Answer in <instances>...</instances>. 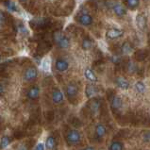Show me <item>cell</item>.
Instances as JSON below:
<instances>
[{
    "instance_id": "6da1fadb",
    "label": "cell",
    "mask_w": 150,
    "mask_h": 150,
    "mask_svg": "<svg viewBox=\"0 0 150 150\" xmlns=\"http://www.w3.org/2000/svg\"><path fill=\"white\" fill-rule=\"evenodd\" d=\"M53 40L59 48L66 49L70 46V39L62 31H56L53 34Z\"/></svg>"
},
{
    "instance_id": "7a4b0ae2",
    "label": "cell",
    "mask_w": 150,
    "mask_h": 150,
    "mask_svg": "<svg viewBox=\"0 0 150 150\" xmlns=\"http://www.w3.org/2000/svg\"><path fill=\"white\" fill-rule=\"evenodd\" d=\"M81 140V135L79 133V130L76 129H71L67 132L66 134V142L71 144V145H74L80 142Z\"/></svg>"
},
{
    "instance_id": "3957f363",
    "label": "cell",
    "mask_w": 150,
    "mask_h": 150,
    "mask_svg": "<svg viewBox=\"0 0 150 150\" xmlns=\"http://www.w3.org/2000/svg\"><path fill=\"white\" fill-rule=\"evenodd\" d=\"M37 76H38V70L33 66L27 68L25 71L24 72V79L25 81H28V82L36 79Z\"/></svg>"
},
{
    "instance_id": "277c9868",
    "label": "cell",
    "mask_w": 150,
    "mask_h": 150,
    "mask_svg": "<svg viewBox=\"0 0 150 150\" xmlns=\"http://www.w3.org/2000/svg\"><path fill=\"white\" fill-rule=\"evenodd\" d=\"M124 30L119 28H110L108 31L106 32V38L109 40H115L118 38H121L124 35Z\"/></svg>"
},
{
    "instance_id": "5b68a950",
    "label": "cell",
    "mask_w": 150,
    "mask_h": 150,
    "mask_svg": "<svg viewBox=\"0 0 150 150\" xmlns=\"http://www.w3.org/2000/svg\"><path fill=\"white\" fill-rule=\"evenodd\" d=\"M98 92L99 91H98L97 87L93 83H89L86 85V87H85V96H86L87 98L95 97L98 93Z\"/></svg>"
},
{
    "instance_id": "8992f818",
    "label": "cell",
    "mask_w": 150,
    "mask_h": 150,
    "mask_svg": "<svg viewBox=\"0 0 150 150\" xmlns=\"http://www.w3.org/2000/svg\"><path fill=\"white\" fill-rule=\"evenodd\" d=\"M115 84L118 88H120L123 91H127L129 88V81L124 76H117L115 79Z\"/></svg>"
},
{
    "instance_id": "52a82bcc",
    "label": "cell",
    "mask_w": 150,
    "mask_h": 150,
    "mask_svg": "<svg viewBox=\"0 0 150 150\" xmlns=\"http://www.w3.org/2000/svg\"><path fill=\"white\" fill-rule=\"evenodd\" d=\"M112 11L114 12V14L118 17H123L127 14V8L120 3L113 4L112 5Z\"/></svg>"
},
{
    "instance_id": "ba28073f",
    "label": "cell",
    "mask_w": 150,
    "mask_h": 150,
    "mask_svg": "<svg viewBox=\"0 0 150 150\" xmlns=\"http://www.w3.org/2000/svg\"><path fill=\"white\" fill-rule=\"evenodd\" d=\"M78 21L80 25H85V27H88V25H91L93 23V18L90 14L84 13V14H81L79 16Z\"/></svg>"
},
{
    "instance_id": "9c48e42d",
    "label": "cell",
    "mask_w": 150,
    "mask_h": 150,
    "mask_svg": "<svg viewBox=\"0 0 150 150\" xmlns=\"http://www.w3.org/2000/svg\"><path fill=\"white\" fill-rule=\"evenodd\" d=\"M65 93L68 98H73L76 96L78 93V87L75 83H68L65 87Z\"/></svg>"
},
{
    "instance_id": "30bf717a",
    "label": "cell",
    "mask_w": 150,
    "mask_h": 150,
    "mask_svg": "<svg viewBox=\"0 0 150 150\" xmlns=\"http://www.w3.org/2000/svg\"><path fill=\"white\" fill-rule=\"evenodd\" d=\"M55 67L59 72H65L69 68V63L63 59H58L55 62Z\"/></svg>"
},
{
    "instance_id": "8fae6325",
    "label": "cell",
    "mask_w": 150,
    "mask_h": 150,
    "mask_svg": "<svg viewBox=\"0 0 150 150\" xmlns=\"http://www.w3.org/2000/svg\"><path fill=\"white\" fill-rule=\"evenodd\" d=\"M136 25L141 30H144L146 28V17H145L143 13H139L136 16Z\"/></svg>"
},
{
    "instance_id": "7c38bea8",
    "label": "cell",
    "mask_w": 150,
    "mask_h": 150,
    "mask_svg": "<svg viewBox=\"0 0 150 150\" xmlns=\"http://www.w3.org/2000/svg\"><path fill=\"white\" fill-rule=\"evenodd\" d=\"M84 76H85V79L92 83H95V82H97L98 81V78L96 75V73L89 67H87L86 69L84 70Z\"/></svg>"
},
{
    "instance_id": "4fadbf2b",
    "label": "cell",
    "mask_w": 150,
    "mask_h": 150,
    "mask_svg": "<svg viewBox=\"0 0 150 150\" xmlns=\"http://www.w3.org/2000/svg\"><path fill=\"white\" fill-rule=\"evenodd\" d=\"M39 96H40V88H39V86L31 87L27 93L28 98V99H31V100L37 99V98L39 97Z\"/></svg>"
},
{
    "instance_id": "5bb4252c",
    "label": "cell",
    "mask_w": 150,
    "mask_h": 150,
    "mask_svg": "<svg viewBox=\"0 0 150 150\" xmlns=\"http://www.w3.org/2000/svg\"><path fill=\"white\" fill-rule=\"evenodd\" d=\"M63 99H64V96H63V93L61 92V90L55 89L52 92V101L55 104H61V103H62Z\"/></svg>"
},
{
    "instance_id": "9a60e30c",
    "label": "cell",
    "mask_w": 150,
    "mask_h": 150,
    "mask_svg": "<svg viewBox=\"0 0 150 150\" xmlns=\"http://www.w3.org/2000/svg\"><path fill=\"white\" fill-rule=\"evenodd\" d=\"M110 106L116 110H120L123 106V101L118 96H112V97L110 98Z\"/></svg>"
},
{
    "instance_id": "2e32d148",
    "label": "cell",
    "mask_w": 150,
    "mask_h": 150,
    "mask_svg": "<svg viewBox=\"0 0 150 150\" xmlns=\"http://www.w3.org/2000/svg\"><path fill=\"white\" fill-rule=\"evenodd\" d=\"M134 51V47L129 42H125L121 46V52L123 55H129L132 54Z\"/></svg>"
},
{
    "instance_id": "e0dca14e",
    "label": "cell",
    "mask_w": 150,
    "mask_h": 150,
    "mask_svg": "<svg viewBox=\"0 0 150 150\" xmlns=\"http://www.w3.org/2000/svg\"><path fill=\"white\" fill-rule=\"evenodd\" d=\"M96 136L97 138H103L106 135V127L101 123H98L96 126Z\"/></svg>"
},
{
    "instance_id": "ac0fdd59",
    "label": "cell",
    "mask_w": 150,
    "mask_h": 150,
    "mask_svg": "<svg viewBox=\"0 0 150 150\" xmlns=\"http://www.w3.org/2000/svg\"><path fill=\"white\" fill-rule=\"evenodd\" d=\"M45 147L47 150H54L56 147V140L53 136H48L45 141Z\"/></svg>"
},
{
    "instance_id": "d6986e66",
    "label": "cell",
    "mask_w": 150,
    "mask_h": 150,
    "mask_svg": "<svg viewBox=\"0 0 150 150\" xmlns=\"http://www.w3.org/2000/svg\"><path fill=\"white\" fill-rule=\"evenodd\" d=\"M81 46H82V49L84 50H90L93 46V42L90 40L89 38H84L82 40V42H81Z\"/></svg>"
},
{
    "instance_id": "ffe728a7",
    "label": "cell",
    "mask_w": 150,
    "mask_h": 150,
    "mask_svg": "<svg viewBox=\"0 0 150 150\" xmlns=\"http://www.w3.org/2000/svg\"><path fill=\"white\" fill-rule=\"evenodd\" d=\"M126 5L130 10H135L140 5V0H126Z\"/></svg>"
},
{
    "instance_id": "44dd1931",
    "label": "cell",
    "mask_w": 150,
    "mask_h": 150,
    "mask_svg": "<svg viewBox=\"0 0 150 150\" xmlns=\"http://www.w3.org/2000/svg\"><path fill=\"white\" fill-rule=\"evenodd\" d=\"M134 88L136 90L137 93H144L145 92V84L143 82V81H137V82L134 84Z\"/></svg>"
},
{
    "instance_id": "7402d4cb",
    "label": "cell",
    "mask_w": 150,
    "mask_h": 150,
    "mask_svg": "<svg viewBox=\"0 0 150 150\" xmlns=\"http://www.w3.org/2000/svg\"><path fill=\"white\" fill-rule=\"evenodd\" d=\"M11 144V139L8 136H3L1 139H0V148H7Z\"/></svg>"
},
{
    "instance_id": "603a6c76",
    "label": "cell",
    "mask_w": 150,
    "mask_h": 150,
    "mask_svg": "<svg viewBox=\"0 0 150 150\" xmlns=\"http://www.w3.org/2000/svg\"><path fill=\"white\" fill-rule=\"evenodd\" d=\"M109 150H124V144L121 142L115 141V142L111 143V144L110 145Z\"/></svg>"
},
{
    "instance_id": "cb8c5ba5",
    "label": "cell",
    "mask_w": 150,
    "mask_h": 150,
    "mask_svg": "<svg viewBox=\"0 0 150 150\" xmlns=\"http://www.w3.org/2000/svg\"><path fill=\"white\" fill-rule=\"evenodd\" d=\"M5 6L7 7V8L8 11H18V10H17V7H16V4L13 2V1H11V0H8V1L5 2Z\"/></svg>"
},
{
    "instance_id": "d4e9b609",
    "label": "cell",
    "mask_w": 150,
    "mask_h": 150,
    "mask_svg": "<svg viewBox=\"0 0 150 150\" xmlns=\"http://www.w3.org/2000/svg\"><path fill=\"white\" fill-rule=\"evenodd\" d=\"M127 72L129 73V74H133V73L136 71L137 67H136V64L132 62H129L127 63Z\"/></svg>"
},
{
    "instance_id": "484cf974",
    "label": "cell",
    "mask_w": 150,
    "mask_h": 150,
    "mask_svg": "<svg viewBox=\"0 0 150 150\" xmlns=\"http://www.w3.org/2000/svg\"><path fill=\"white\" fill-rule=\"evenodd\" d=\"M99 107H100V103H98L97 101H93L92 103L91 110L93 111V112H97L98 110H99Z\"/></svg>"
},
{
    "instance_id": "4316f807",
    "label": "cell",
    "mask_w": 150,
    "mask_h": 150,
    "mask_svg": "<svg viewBox=\"0 0 150 150\" xmlns=\"http://www.w3.org/2000/svg\"><path fill=\"white\" fill-rule=\"evenodd\" d=\"M6 23V14L0 11V27Z\"/></svg>"
},
{
    "instance_id": "83f0119b",
    "label": "cell",
    "mask_w": 150,
    "mask_h": 150,
    "mask_svg": "<svg viewBox=\"0 0 150 150\" xmlns=\"http://www.w3.org/2000/svg\"><path fill=\"white\" fill-rule=\"evenodd\" d=\"M34 150H45V144H42V143H39L38 144L35 148H34Z\"/></svg>"
},
{
    "instance_id": "f1b7e54d",
    "label": "cell",
    "mask_w": 150,
    "mask_h": 150,
    "mask_svg": "<svg viewBox=\"0 0 150 150\" xmlns=\"http://www.w3.org/2000/svg\"><path fill=\"white\" fill-rule=\"evenodd\" d=\"M111 62H114V63H119L120 62V57H118V56H112V57H111Z\"/></svg>"
},
{
    "instance_id": "f546056e",
    "label": "cell",
    "mask_w": 150,
    "mask_h": 150,
    "mask_svg": "<svg viewBox=\"0 0 150 150\" xmlns=\"http://www.w3.org/2000/svg\"><path fill=\"white\" fill-rule=\"evenodd\" d=\"M144 140L146 141V142H150V132H146V133H144Z\"/></svg>"
},
{
    "instance_id": "4dcf8cb0",
    "label": "cell",
    "mask_w": 150,
    "mask_h": 150,
    "mask_svg": "<svg viewBox=\"0 0 150 150\" xmlns=\"http://www.w3.org/2000/svg\"><path fill=\"white\" fill-rule=\"evenodd\" d=\"M16 150H28V147L25 146V144H19L18 146H17Z\"/></svg>"
},
{
    "instance_id": "1f68e13d",
    "label": "cell",
    "mask_w": 150,
    "mask_h": 150,
    "mask_svg": "<svg viewBox=\"0 0 150 150\" xmlns=\"http://www.w3.org/2000/svg\"><path fill=\"white\" fill-rule=\"evenodd\" d=\"M4 92H5V87H4V85L0 83V96H3Z\"/></svg>"
},
{
    "instance_id": "d6a6232c",
    "label": "cell",
    "mask_w": 150,
    "mask_h": 150,
    "mask_svg": "<svg viewBox=\"0 0 150 150\" xmlns=\"http://www.w3.org/2000/svg\"><path fill=\"white\" fill-rule=\"evenodd\" d=\"M84 150H95V148L92 147V146H89V147H86Z\"/></svg>"
},
{
    "instance_id": "836d02e7",
    "label": "cell",
    "mask_w": 150,
    "mask_h": 150,
    "mask_svg": "<svg viewBox=\"0 0 150 150\" xmlns=\"http://www.w3.org/2000/svg\"><path fill=\"white\" fill-rule=\"evenodd\" d=\"M21 2H25V1H28V0H20Z\"/></svg>"
},
{
    "instance_id": "e575fe53",
    "label": "cell",
    "mask_w": 150,
    "mask_h": 150,
    "mask_svg": "<svg viewBox=\"0 0 150 150\" xmlns=\"http://www.w3.org/2000/svg\"><path fill=\"white\" fill-rule=\"evenodd\" d=\"M0 59H1V56H0Z\"/></svg>"
}]
</instances>
